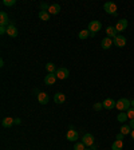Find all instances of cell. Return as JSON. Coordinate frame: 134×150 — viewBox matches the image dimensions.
Here are the masks:
<instances>
[{"mask_svg":"<svg viewBox=\"0 0 134 150\" xmlns=\"http://www.w3.org/2000/svg\"><path fill=\"white\" fill-rule=\"evenodd\" d=\"M126 114H128L129 119H134V107H130V109L126 111Z\"/></svg>","mask_w":134,"mask_h":150,"instance_id":"obj_26","label":"cell"},{"mask_svg":"<svg viewBox=\"0 0 134 150\" xmlns=\"http://www.w3.org/2000/svg\"><path fill=\"white\" fill-rule=\"evenodd\" d=\"M84 150H91V149H84Z\"/></svg>","mask_w":134,"mask_h":150,"instance_id":"obj_38","label":"cell"},{"mask_svg":"<svg viewBox=\"0 0 134 150\" xmlns=\"http://www.w3.org/2000/svg\"><path fill=\"white\" fill-rule=\"evenodd\" d=\"M126 27H128V20H126V19H121V20H119V22H117V24H116L117 32L125 31Z\"/></svg>","mask_w":134,"mask_h":150,"instance_id":"obj_9","label":"cell"},{"mask_svg":"<svg viewBox=\"0 0 134 150\" xmlns=\"http://www.w3.org/2000/svg\"><path fill=\"white\" fill-rule=\"evenodd\" d=\"M79 39H82V40H83V39H87L89 36H90V31H89V30H82L81 32H79Z\"/></svg>","mask_w":134,"mask_h":150,"instance_id":"obj_23","label":"cell"},{"mask_svg":"<svg viewBox=\"0 0 134 150\" xmlns=\"http://www.w3.org/2000/svg\"><path fill=\"white\" fill-rule=\"evenodd\" d=\"M117 119H118V122L123 123V122H126V119H129V118H128V114H126L125 111H121L118 114V117H117Z\"/></svg>","mask_w":134,"mask_h":150,"instance_id":"obj_22","label":"cell"},{"mask_svg":"<svg viewBox=\"0 0 134 150\" xmlns=\"http://www.w3.org/2000/svg\"><path fill=\"white\" fill-rule=\"evenodd\" d=\"M129 126H130V127L134 130V119H130V123H129Z\"/></svg>","mask_w":134,"mask_h":150,"instance_id":"obj_32","label":"cell"},{"mask_svg":"<svg viewBox=\"0 0 134 150\" xmlns=\"http://www.w3.org/2000/svg\"><path fill=\"white\" fill-rule=\"evenodd\" d=\"M7 34H8V36H11V38H16L18 36V28H16V25H13V24H9L8 27H7Z\"/></svg>","mask_w":134,"mask_h":150,"instance_id":"obj_10","label":"cell"},{"mask_svg":"<svg viewBox=\"0 0 134 150\" xmlns=\"http://www.w3.org/2000/svg\"><path fill=\"white\" fill-rule=\"evenodd\" d=\"M48 8H50V6L47 3H40V11H48Z\"/></svg>","mask_w":134,"mask_h":150,"instance_id":"obj_28","label":"cell"},{"mask_svg":"<svg viewBox=\"0 0 134 150\" xmlns=\"http://www.w3.org/2000/svg\"><path fill=\"white\" fill-rule=\"evenodd\" d=\"M82 142L84 144V146L91 147V146L94 145V137H93V134H90V133L84 134V135H83V138H82Z\"/></svg>","mask_w":134,"mask_h":150,"instance_id":"obj_8","label":"cell"},{"mask_svg":"<svg viewBox=\"0 0 134 150\" xmlns=\"http://www.w3.org/2000/svg\"><path fill=\"white\" fill-rule=\"evenodd\" d=\"M106 34H107V38H113V39L118 35V34H117L116 27H113V25H109V27L106 28Z\"/></svg>","mask_w":134,"mask_h":150,"instance_id":"obj_18","label":"cell"},{"mask_svg":"<svg viewBox=\"0 0 134 150\" xmlns=\"http://www.w3.org/2000/svg\"><path fill=\"white\" fill-rule=\"evenodd\" d=\"M20 122H22L20 121V118H16L15 119V125H20Z\"/></svg>","mask_w":134,"mask_h":150,"instance_id":"obj_33","label":"cell"},{"mask_svg":"<svg viewBox=\"0 0 134 150\" xmlns=\"http://www.w3.org/2000/svg\"><path fill=\"white\" fill-rule=\"evenodd\" d=\"M131 107H134V99L131 100Z\"/></svg>","mask_w":134,"mask_h":150,"instance_id":"obj_37","label":"cell"},{"mask_svg":"<svg viewBox=\"0 0 134 150\" xmlns=\"http://www.w3.org/2000/svg\"><path fill=\"white\" fill-rule=\"evenodd\" d=\"M103 9L106 11L109 15H113V16H117V6L116 3H113V1H107V3H105V6H103Z\"/></svg>","mask_w":134,"mask_h":150,"instance_id":"obj_3","label":"cell"},{"mask_svg":"<svg viewBox=\"0 0 134 150\" xmlns=\"http://www.w3.org/2000/svg\"><path fill=\"white\" fill-rule=\"evenodd\" d=\"M102 105H103V109H106V110H111V109H114L116 107V105H117V102L113 98H106V99L102 102Z\"/></svg>","mask_w":134,"mask_h":150,"instance_id":"obj_7","label":"cell"},{"mask_svg":"<svg viewBox=\"0 0 134 150\" xmlns=\"http://www.w3.org/2000/svg\"><path fill=\"white\" fill-rule=\"evenodd\" d=\"M0 34H7V27L6 25H0Z\"/></svg>","mask_w":134,"mask_h":150,"instance_id":"obj_30","label":"cell"},{"mask_svg":"<svg viewBox=\"0 0 134 150\" xmlns=\"http://www.w3.org/2000/svg\"><path fill=\"white\" fill-rule=\"evenodd\" d=\"M90 149H91V150H97V146H95V145H93V146H91Z\"/></svg>","mask_w":134,"mask_h":150,"instance_id":"obj_35","label":"cell"},{"mask_svg":"<svg viewBox=\"0 0 134 150\" xmlns=\"http://www.w3.org/2000/svg\"><path fill=\"white\" fill-rule=\"evenodd\" d=\"M66 100V95L65 94H62V93H56L55 95H54V102L55 103H63Z\"/></svg>","mask_w":134,"mask_h":150,"instance_id":"obj_17","label":"cell"},{"mask_svg":"<svg viewBox=\"0 0 134 150\" xmlns=\"http://www.w3.org/2000/svg\"><path fill=\"white\" fill-rule=\"evenodd\" d=\"M113 44H114V43H113L111 38H107V36H106V38H105V39L102 40V43H101V47H102L103 50H109V48L113 46Z\"/></svg>","mask_w":134,"mask_h":150,"instance_id":"obj_12","label":"cell"},{"mask_svg":"<svg viewBox=\"0 0 134 150\" xmlns=\"http://www.w3.org/2000/svg\"><path fill=\"white\" fill-rule=\"evenodd\" d=\"M16 0H3V6H7V7H12L15 6Z\"/></svg>","mask_w":134,"mask_h":150,"instance_id":"obj_25","label":"cell"},{"mask_svg":"<svg viewBox=\"0 0 134 150\" xmlns=\"http://www.w3.org/2000/svg\"><path fill=\"white\" fill-rule=\"evenodd\" d=\"M123 137H125V135H123V134H121V133H119V134H118V135H117V139L122 141V139H123Z\"/></svg>","mask_w":134,"mask_h":150,"instance_id":"obj_31","label":"cell"},{"mask_svg":"<svg viewBox=\"0 0 134 150\" xmlns=\"http://www.w3.org/2000/svg\"><path fill=\"white\" fill-rule=\"evenodd\" d=\"M102 109H103L102 103H95V105H94V110H95V111H99V110H102Z\"/></svg>","mask_w":134,"mask_h":150,"instance_id":"obj_29","label":"cell"},{"mask_svg":"<svg viewBox=\"0 0 134 150\" xmlns=\"http://www.w3.org/2000/svg\"><path fill=\"white\" fill-rule=\"evenodd\" d=\"M66 138H67V141H70V142H75V141L78 139V131H75L74 127H70V130L67 131V134H66Z\"/></svg>","mask_w":134,"mask_h":150,"instance_id":"obj_5","label":"cell"},{"mask_svg":"<svg viewBox=\"0 0 134 150\" xmlns=\"http://www.w3.org/2000/svg\"><path fill=\"white\" fill-rule=\"evenodd\" d=\"M113 43L116 44L117 47H125L126 46V38L123 35H117L114 39H113Z\"/></svg>","mask_w":134,"mask_h":150,"instance_id":"obj_6","label":"cell"},{"mask_svg":"<svg viewBox=\"0 0 134 150\" xmlns=\"http://www.w3.org/2000/svg\"><path fill=\"white\" fill-rule=\"evenodd\" d=\"M122 147H123V142L119 139H116L111 145V150H122Z\"/></svg>","mask_w":134,"mask_h":150,"instance_id":"obj_19","label":"cell"},{"mask_svg":"<svg viewBox=\"0 0 134 150\" xmlns=\"http://www.w3.org/2000/svg\"><path fill=\"white\" fill-rule=\"evenodd\" d=\"M39 18L42 20H44V22H47V20H50V13L47 12V11H40L39 12Z\"/></svg>","mask_w":134,"mask_h":150,"instance_id":"obj_24","label":"cell"},{"mask_svg":"<svg viewBox=\"0 0 134 150\" xmlns=\"http://www.w3.org/2000/svg\"><path fill=\"white\" fill-rule=\"evenodd\" d=\"M131 107V100H129L128 98H121V99L117 100L116 109H118L119 111H128L129 109Z\"/></svg>","mask_w":134,"mask_h":150,"instance_id":"obj_1","label":"cell"},{"mask_svg":"<svg viewBox=\"0 0 134 150\" xmlns=\"http://www.w3.org/2000/svg\"><path fill=\"white\" fill-rule=\"evenodd\" d=\"M60 11V6L59 4H50V8L47 12L50 13V15H56V13H59Z\"/></svg>","mask_w":134,"mask_h":150,"instance_id":"obj_15","label":"cell"},{"mask_svg":"<svg viewBox=\"0 0 134 150\" xmlns=\"http://www.w3.org/2000/svg\"><path fill=\"white\" fill-rule=\"evenodd\" d=\"M0 66H1V67L4 66V60H3V59H0Z\"/></svg>","mask_w":134,"mask_h":150,"instance_id":"obj_34","label":"cell"},{"mask_svg":"<svg viewBox=\"0 0 134 150\" xmlns=\"http://www.w3.org/2000/svg\"><path fill=\"white\" fill-rule=\"evenodd\" d=\"M46 70H47V72H48V74H55L58 69L55 67V64H54V63H47V64H46Z\"/></svg>","mask_w":134,"mask_h":150,"instance_id":"obj_21","label":"cell"},{"mask_svg":"<svg viewBox=\"0 0 134 150\" xmlns=\"http://www.w3.org/2000/svg\"><path fill=\"white\" fill-rule=\"evenodd\" d=\"M56 79H58V78H56L55 74H48V75H46V78H44V83L48 84V86H51V84L55 83Z\"/></svg>","mask_w":134,"mask_h":150,"instance_id":"obj_14","label":"cell"},{"mask_svg":"<svg viewBox=\"0 0 134 150\" xmlns=\"http://www.w3.org/2000/svg\"><path fill=\"white\" fill-rule=\"evenodd\" d=\"M131 138H133V139H134V130L131 131Z\"/></svg>","mask_w":134,"mask_h":150,"instance_id":"obj_36","label":"cell"},{"mask_svg":"<svg viewBox=\"0 0 134 150\" xmlns=\"http://www.w3.org/2000/svg\"><path fill=\"white\" fill-rule=\"evenodd\" d=\"M1 125L3 127H11L12 125H15V118H11V117H6L1 121Z\"/></svg>","mask_w":134,"mask_h":150,"instance_id":"obj_11","label":"cell"},{"mask_svg":"<svg viewBox=\"0 0 134 150\" xmlns=\"http://www.w3.org/2000/svg\"><path fill=\"white\" fill-rule=\"evenodd\" d=\"M131 131H133V129L130 127L129 125H123L121 127V130H119V133L121 134H123V135H128V134H131Z\"/></svg>","mask_w":134,"mask_h":150,"instance_id":"obj_20","label":"cell"},{"mask_svg":"<svg viewBox=\"0 0 134 150\" xmlns=\"http://www.w3.org/2000/svg\"><path fill=\"white\" fill-rule=\"evenodd\" d=\"M0 25H6V27H8V15H7L4 11H1L0 12Z\"/></svg>","mask_w":134,"mask_h":150,"instance_id":"obj_16","label":"cell"},{"mask_svg":"<svg viewBox=\"0 0 134 150\" xmlns=\"http://www.w3.org/2000/svg\"><path fill=\"white\" fill-rule=\"evenodd\" d=\"M55 75H56V78L58 79H60V81H63V79H67L69 78V75H70V71L66 67H60V69H58L56 70V72H55Z\"/></svg>","mask_w":134,"mask_h":150,"instance_id":"obj_4","label":"cell"},{"mask_svg":"<svg viewBox=\"0 0 134 150\" xmlns=\"http://www.w3.org/2000/svg\"><path fill=\"white\" fill-rule=\"evenodd\" d=\"M74 150H84V144L83 142H78V144H75Z\"/></svg>","mask_w":134,"mask_h":150,"instance_id":"obj_27","label":"cell"},{"mask_svg":"<svg viewBox=\"0 0 134 150\" xmlns=\"http://www.w3.org/2000/svg\"><path fill=\"white\" fill-rule=\"evenodd\" d=\"M101 28H102L101 22H98V20H93V22H90L89 23V27H87V30L90 31V36H95L97 32L99 31Z\"/></svg>","mask_w":134,"mask_h":150,"instance_id":"obj_2","label":"cell"},{"mask_svg":"<svg viewBox=\"0 0 134 150\" xmlns=\"http://www.w3.org/2000/svg\"><path fill=\"white\" fill-rule=\"evenodd\" d=\"M38 100H39L40 105H47L48 100H50V98H48V95H47L46 93H39L38 94Z\"/></svg>","mask_w":134,"mask_h":150,"instance_id":"obj_13","label":"cell"}]
</instances>
